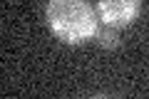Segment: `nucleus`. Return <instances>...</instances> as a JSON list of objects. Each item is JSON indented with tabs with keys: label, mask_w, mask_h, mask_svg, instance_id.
<instances>
[{
	"label": "nucleus",
	"mask_w": 149,
	"mask_h": 99,
	"mask_svg": "<svg viewBox=\"0 0 149 99\" xmlns=\"http://www.w3.org/2000/svg\"><path fill=\"white\" fill-rule=\"evenodd\" d=\"M95 40L100 42V47H107V50H114V47L119 45V35H117V27H100V30L95 32Z\"/></svg>",
	"instance_id": "7ed1b4c3"
},
{
	"label": "nucleus",
	"mask_w": 149,
	"mask_h": 99,
	"mask_svg": "<svg viewBox=\"0 0 149 99\" xmlns=\"http://www.w3.org/2000/svg\"><path fill=\"white\" fill-rule=\"evenodd\" d=\"M45 20L52 35L67 45H82L100 30V15L90 0H47Z\"/></svg>",
	"instance_id": "f257e3e1"
},
{
	"label": "nucleus",
	"mask_w": 149,
	"mask_h": 99,
	"mask_svg": "<svg viewBox=\"0 0 149 99\" xmlns=\"http://www.w3.org/2000/svg\"><path fill=\"white\" fill-rule=\"evenodd\" d=\"M142 0H97V15L109 27H127L137 20Z\"/></svg>",
	"instance_id": "f03ea898"
}]
</instances>
